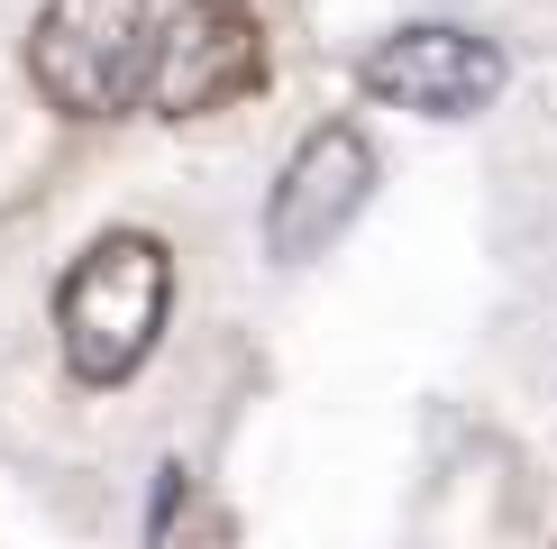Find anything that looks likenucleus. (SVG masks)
I'll return each mask as SVG.
<instances>
[{
    "instance_id": "20e7f679",
    "label": "nucleus",
    "mask_w": 557,
    "mask_h": 549,
    "mask_svg": "<svg viewBox=\"0 0 557 549\" xmlns=\"http://www.w3.org/2000/svg\"><path fill=\"white\" fill-rule=\"evenodd\" d=\"M357 83L375 91L384 110H421V120H475V110L503 101L512 64H503L494 37L448 28V19H421V28H393L366 46Z\"/></svg>"
},
{
    "instance_id": "7ed1b4c3",
    "label": "nucleus",
    "mask_w": 557,
    "mask_h": 549,
    "mask_svg": "<svg viewBox=\"0 0 557 549\" xmlns=\"http://www.w3.org/2000/svg\"><path fill=\"white\" fill-rule=\"evenodd\" d=\"M257 83H265V28L247 0H183L156 28V56H147L156 120H211V110L247 101Z\"/></svg>"
},
{
    "instance_id": "f03ea898",
    "label": "nucleus",
    "mask_w": 557,
    "mask_h": 549,
    "mask_svg": "<svg viewBox=\"0 0 557 549\" xmlns=\"http://www.w3.org/2000/svg\"><path fill=\"white\" fill-rule=\"evenodd\" d=\"M156 19L147 0H46L28 37V74L64 120H110L147 91Z\"/></svg>"
},
{
    "instance_id": "f257e3e1",
    "label": "nucleus",
    "mask_w": 557,
    "mask_h": 549,
    "mask_svg": "<svg viewBox=\"0 0 557 549\" xmlns=\"http://www.w3.org/2000/svg\"><path fill=\"white\" fill-rule=\"evenodd\" d=\"M165 303H174V266H165V239L147 229H110L91 239L55 284V339H64V366L83 385H128L147 349L165 339Z\"/></svg>"
},
{
    "instance_id": "39448f33",
    "label": "nucleus",
    "mask_w": 557,
    "mask_h": 549,
    "mask_svg": "<svg viewBox=\"0 0 557 549\" xmlns=\"http://www.w3.org/2000/svg\"><path fill=\"white\" fill-rule=\"evenodd\" d=\"M366 193H375V147H366V129H357V120H320V129L284 156V174H274L265 257H274V266L330 257V239H347V220L366 211Z\"/></svg>"
}]
</instances>
